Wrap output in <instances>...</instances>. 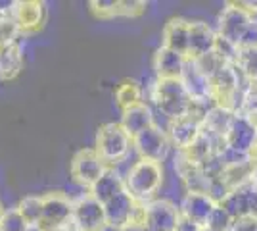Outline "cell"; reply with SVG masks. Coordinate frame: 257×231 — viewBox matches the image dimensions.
<instances>
[{
	"label": "cell",
	"instance_id": "obj_1",
	"mask_svg": "<svg viewBox=\"0 0 257 231\" xmlns=\"http://www.w3.org/2000/svg\"><path fill=\"white\" fill-rule=\"evenodd\" d=\"M125 177V191L140 204H146L160 193L165 181V170L160 162L150 160H137L135 164L123 174Z\"/></svg>",
	"mask_w": 257,
	"mask_h": 231
},
{
	"label": "cell",
	"instance_id": "obj_2",
	"mask_svg": "<svg viewBox=\"0 0 257 231\" xmlns=\"http://www.w3.org/2000/svg\"><path fill=\"white\" fill-rule=\"evenodd\" d=\"M150 102L167 120V123L188 116L192 106V99L186 93L181 79H156L152 85Z\"/></svg>",
	"mask_w": 257,
	"mask_h": 231
},
{
	"label": "cell",
	"instance_id": "obj_3",
	"mask_svg": "<svg viewBox=\"0 0 257 231\" xmlns=\"http://www.w3.org/2000/svg\"><path fill=\"white\" fill-rule=\"evenodd\" d=\"M94 150L100 154V158L106 162L107 168H115L133 150V137L121 127L119 121H109L100 125Z\"/></svg>",
	"mask_w": 257,
	"mask_h": 231
},
{
	"label": "cell",
	"instance_id": "obj_4",
	"mask_svg": "<svg viewBox=\"0 0 257 231\" xmlns=\"http://www.w3.org/2000/svg\"><path fill=\"white\" fill-rule=\"evenodd\" d=\"M249 23H251V16L238 2H226L225 8L221 10L219 18H217L215 31H217V37L221 41L238 48Z\"/></svg>",
	"mask_w": 257,
	"mask_h": 231
},
{
	"label": "cell",
	"instance_id": "obj_5",
	"mask_svg": "<svg viewBox=\"0 0 257 231\" xmlns=\"http://www.w3.org/2000/svg\"><path fill=\"white\" fill-rule=\"evenodd\" d=\"M133 150L137 152L139 160H150V162L163 164L173 150V146L165 127H160L156 123L133 139Z\"/></svg>",
	"mask_w": 257,
	"mask_h": 231
},
{
	"label": "cell",
	"instance_id": "obj_6",
	"mask_svg": "<svg viewBox=\"0 0 257 231\" xmlns=\"http://www.w3.org/2000/svg\"><path fill=\"white\" fill-rule=\"evenodd\" d=\"M107 229L117 231L128 223H144V204L137 202L127 191L104 204Z\"/></svg>",
	"mask_w": 257,
	"mask_h": 231
},
{
	"label": "cell",
	"instance_id": "obj_7",
	"mask_svg": "<svg viewBox=\"0 0 257 231\" xmlns=\"http://www.w3.org/2000/svg\"><path fill=\"white\" fill-rule=\"evenodd\" d=\"M107 164L100 158V154L94 148H81L73 154L69 172L71 177L75 179L79 185L90 189L96 183L100 177L106 174Z\"/></svg>",
	"mask_w": 257,
	"mask_h": 231
},
{
	"label": "cell",
	"instance_id": "obj_8",
	"mask_svg": "<svg viewBox=\"0 0 257 231\" xmlns=\"http://www.w3.org/2000/svg\"><path fill=\"white\" fill-rule=\"evenodd\" d=\"M73 225L77 231H106V210L90 193L73 200Z\"/></svg>",
	"mask_w": 257,
	"mask_h": 231
},
{
	"label": "cell",
	"instance_id": "obj_9",
	"mask_svg": "<svg viewBox=\"0 0 257 231\" xmlns=\"http://www.w3.org/2000/svg\"><path fill=\"white\" fill-rule=\"evenodd\" d=\"M181 220L179 204L158 197L144 204V225L148 231H175Z\"/></svg>",
	"mask_w": 257,
	"mask_h": 231
},
{
	"label": "cell",
	"instance_id": "obj_10",
	"mask_svg": "<svg viewBox=\"0 0 257 231\" xmlns=\"http://www.w3.org/2000/svg\"><path fill=\"white\" fill-rule=\"evenodd\" d=\"M73 223V200L64 193L43 195V227L48 229H65Z\"/></svg>",
	"mask_w": 257,
	"mask_h": 231
},
{
	"label": "cell",
	"instance_id": "obj_11",
	"mask_svg": "<svg viewBox=\"0 0 257 231\" xmlns=\"http://www.w3.org/2000/svg\"><path fill=\"white\" fill-rule=\"evenodd\" d=\"M46 10L39 0H16L12 12V22L20 29V33H35L44 25Z\"/></svg>",
	"mask_w": 257,
	"mask_h": 231
},
{
	"label": "cell",
	"instance_id": "obj_12",
	"mask_svg": "<svg viewBox=\"0 0 257 231\" xmlns=\"http://www.w3.org/2000/svg\"><path fill=\"white\" fill-rule=\"evenodd\" d=\"M165 131L171 141L173 150H188L196 143V139L202 135V121L192 116H184V118L169 121Z\"/></svg>",
	"mask_w": 257,
	"mask_h": 231
},
{
	"label": "cell",
	"instance_id": "obj_13",
	"mask_svg": "<svg viewBox=\"0 0 257 231\" xmlns=\"http://www.w3.org/2000/svg\"><path fill=\"white\" fill-rule=\"evenodd\" d=\"M219 37L213 25H209L204 20L190 22V44H188V58L198 60L204 56L211 54L217 50Z\"/></svg>",
	"mask_w": 257,
	"mask_h": 231
},
{
	"label": "cell",
	"instance_id": "obj_14",
	"mask_svg": "<svg viewBox=\"0 0 257 231\" xmlns=\"http://www.w3.org/2000/svg\"><path fill=\"white\" fill-rule=\"evenodd\" d=\"M181 81L184 89H186V93L190 95L192 102H209V104H213V100H211V79L198 67V64L194 62L192 58L186 60Z\"/></svg>",
	"mask_w": 257,
	"mask_h": 231
},
{
	"label": "cell",
	"instance_id": "obj_15",
	"mask_svg": "<svg viewBox=\"0 0 257 231\" xmlns=\"http://www.w3.org/2000/svg\"><path fill=\"white\" fill-rule=\"evenodd\" d=\"M257 139V127L251 120L236 114L228 133L225 135V148L238 154H247Z\"/></svg>",
	"mask_w": 257,
	"mask_h": 231
},
{
	"label": "cell",
	"instance_id": "obj_16",
	"mask_svg": "<svg viewBox=\"0 0 257 231\" xmlns=\"http://www.w3.org/2000/svg\"><path fill=\"white\" fill-rule=\"evenodd\" d=\"M215 206H217V202L204 193H182L181 202H179L181 216L200 223L202 227H205L207 218L211 216Z\"/></svg>",
	"mask_w": 257,
	"mask_h": 231
},
{
	"label": "cell",
	"instance_id": "obj_17",
	"mask_svg": "<svg viewBox=\"0 0 257 231\" xmlns=\"http://www.w3.org/2000/svg\"><path fill=\"white\" fill-rule=\"evenodd\" d=\"M188 44H190V20L171 18L163 25L161 31V46L175 50L188 58Z\"/></svg>",
	"mask_w": 257,
	"mask_h": 231
},
{
	"label": "cell",
	"instance_id": "obj_18",
	"mask_svg": "<svg viewBox=\"0 0 257 231\" xmlns=\"http://www.w3.org/2000/svg\"><path fill=\"white\" fill-rule=\"evenodd\" d=\"M186 60H188L186 56L169 50L165 46H160L152 58V67H154L156 79H181Z\"/></svg>",
	"mask_w": 257,
	"mask_h": 231
},
{
	"label": "cell",
	"instance_id": "obj_19",
	"mask_svg": "<svg viewBox=\"0 0 257 231\" xmlns=\"http://www.w3.org/2000/svg\"><path fill=\"white\" fill-rule=\"evenodd\" d=\"M121 127L135 139L139 133H142L144 129H148L152 125H156V116H154V110H152V104H137L133 108H127V110L121 112Z\"/></svg>",
	"mask_w": 257,
	"mask_h": 231
},
{
	"label": "cell",
	"instance_id": "obj_20",
	"mask_svg": "<svg viewBox=\"0 0 257 231\" xmlns=\"http://www.w3.org/2000/svg\"><path fill=\"white\" fill-rule=\"evenodd\" d=\"M234 118H236V112L213 104V106L207 110V114H205L204 121H202V131L207 133V135H211L213 139L225 141V135L228 133V129H230Z\"/></svg>",
	"mask_w": 257,
	"mask_h": 231
},
{
	"label": "cell",
	"instance_id": "obj_21",
	"mask_svg": "<svg viewBox=\"0 0 257 231\" xmlns=\"http://www.w3.org/2000/svg\"><path fill=\"white\" fill-rule=\"evenodd\" d=\"M123 191H125V177H123V174H119L115 168H107L106 174L88 189V193L102 204L109 202L111 198H115Z\"/></svg>",
	"mask_w": 257,
	"mask_h": 231
},
{
	"label": "cell",
	"instance_id": "obj_22",
	"mask_svg": "<svg viewBox=\"0 0 257 231\" xmlns=\"http://www.w3.org/2000/svg\"><path fill=\"white\" fill-rule=\"evenodd\" d=\"M23 52L20 43H10L0 48V81H12L22 73Z\"/></svg>",
	"mask_w": 257,
	"mask_h": 231
},
{
	"label": "cell",
	"instance_id": "obj_23",
	"mask_svg": "<svg viewBox=\"0 0 257 231\" xmlns=\"http://www.w3.org/2000/svg\"><path fill=\"white\" fill-rule=\"evenodd\" d=\"M115 102L121 108V112L127 110V108H133L137 104H142V87H140L139 81L135 79H125L121 81L115 89Z\"/></svg>",
	"mask_w": 257,
	"mask_h": 231
},
{
	"label": "cell",
	"instance_id": "obj_24",
	"mask_svg": "<svg viewBox=\"0 0 257 231\" xmlns=\"http://www.w3.org/2000/svg\"><path fill=\"white\" fill-rule=\"evenodd\" d=\"M238 116H244L247 120L257 123V83L247 81L242 89V99H240V108L236 112Z\"/></svg>",
	"mask_w": 257,
	"mask_h": 231
},
{
	"label": "cell",
	"instance_id": "obj_25",
	"mask_svg": "<svg viewBox=\"0 0 257 231\" xmlns=\"http://www.w3.org/2000/svg\"><path fill=\"white\" fill-rule=\"evenodd\" d=\"M240 71H242V75L246 77V79H255L257 75V46L255 48H244V46H240L238 50H236V56H234V62H232Z\"/></svg>",
	"mask_w": 257,
	"mask_h": 231
},
{
	"label": "cell",
	"instance_id": "obj_26",
	"mask_svg": "<svg viewBox=\"0 0 257 231\" xmlns=\"http://www.w3.org/2000/svg\"><path fill=\"white\" fill-rule=\"evenodd\" d=\"M18 210L29 225H41L43 223V197H25L18 204Z\"/></svg>",
	"mask_w": 257,
	"mask_h": 231
},
{
	"label": "cell",
	"instance_id": "obj_27",
	"mask_svg": "<svg viewBox=\"0 0 257 231\" xmlns=\"http://www.w3.org/2000/svg\"><path fill=\"white\" fill-rule=\"evenodd\" d=\"M232 223H234V218L230 216V212L223 204H217L213 212H211V216L207 218L205 227L211 231H230L232 229Z\"/></svg>",
	"mask_w": 257,
	"mask_h": 231
},
{
	"label": "cell",
	"instance_id": "obj_28",
	"mask_svg": "<svg viewBox=\"0 0 257 231\" xmlns=\"http://www.w3.org/2000/svg\"><path fill=\"white\" fill-rule=\"evenodd\" d=\"M27 229H29V223L20 214V210L10 208L4 212V216L0 220V231H27Z\"/></svg>",
	"mask_w": 257,
	"mask_h": 231
},
{
	"label": "cell",
	"instance_id": "obj_29",
	"mask_svg": "<svg viewBox=\"0 0 257 231\" xmlns=\"http://www.w3.org/2000/svg\"><path fill=\"white\" fill-rule=\"evenodd\" d=\"M117 2L119 0H92L88 6L96 18L111 20V18H117Z\"/></svg>",
	"mask_w": 257,
	"mask_h": 231
},
{
	"label": "cell",
	"instance_id": "obj_30",
	"mask_svg": "<svg viewBox=\"0 0 257 231\" xmlns=\"http://www.w3.org/2000/svg\"><path fill=\"white\" fill-rule=\"evenodd\" d=\"M148 8L146 2L140 0H119L117 2V18H139Z\"/></svg>",
	"mask_w": 257,
	"mask_h": 231
},
{
	"label": "cell",
	"instance_id": "obj_31",
	"mask_svg": "<svg viewBox=\"0 0 257 231\" xmlns=\"http://www.w3.org/2000/svg\"><path fill=\"white\" fill-rule=\"evenodd\" d=\"M18 35H20V29L10 18H0V48L10 43H16Z\"/></svg>",
	"mask_w": 257,
	"mask_h": 231
},
{
	"label": "cell",
	"instance_id": "obj_32",
	"mask_svg": "<svg viewBox=\"0 0 257 231\" xmlns=\"http://www.w3.org/2000/svg\"><path fill=\"white\" fill-rule=\"evenodd\" d=\"M230 231H257V216H244L232 223Z\"/></svg>",
	"mask_w": 257,
	"mask_h": 231
},
{
	"label": "cell",
	"instance_id": "obj_33",
	"mask_svg": "<svg viewBox=\"0 0 257 231\" xmlns=\"http://www.w3.org/2000/svg\"><path fill=\"white\" fill-rule=\"evenodd\" d=\"M240 46H244V48H255L257 46V22L251 20L247 31L244 33L242 41H240ZM240 46H238V48H240Z\"/></svg>",
	"mask_w": 257,
	"mask_h": 231
},
{
	"label": "cell",
	"instance_id": "obj_34",
	"mask_svg": "<svg viewBox=\"0 0 257 231\" xmlns=\"http://www.w3.org/2000/svg\"><path fill=\"white\" fill-rule=\"evenodd\" d=\"M202 229H204V227H202L200 223H196V221L181 216V220H179V223H177V229L175 231H202Z\"/></svg>",
	"mask_w": 257,
	"mask_h": 231
},
{
	"label": "cell",
	"instance_id": "obj_35",
	"mask_svg": "<svg viewBox=\"0 0 257 231\" xmlns=\"http://www.w3.org/2000/svg\"><path fill=\"white\" fill-rule=\"evenodd\" d=\"M117 231H148V229H146L144 223H128V225H125V227H121Z\"/></svg>",
	"mask_w": 257,
	"mask_h": 231
},
{
	"label": "cell",
	"instance_id": "obj_36",
	"mask_svg": "<svg viewBox=\"0 0 257 231\" xmlns=\"http://www.w3.org/2000/svg\"><path fill=\"white\" fill-rule=\"evenodd\" d=\"M247 156H249V162H251V164L257 168V139H255V143L251 144V148H249Z\"/></svg>",
	"mask_w": 257,
	"mask_h": 231
},
{
	"label": "cell",
	"instance_id": "obj_37",
	"mask_svg": "<svg viewBox=\"0 0 257 231\" xmlns=\"http://www.w3.org/2000/svg\"><path fill=\"white\" fill-rule=\"evenodd\" d=\"M27 231H44L43 225H29V229Z\"/></svg>",
	"mask_w": 257,
	"mask_h": 231
},
{
	"label": "cell",
	"instance_id": "obj_38",
	"mask_svg": "<svg viewBox=\"0 0 257 231\" xmlns=\"http://www.w3.org/2000/svg\"><path fill=\"white\" fill-rule=\"evenodd\" d=\"M4 212H6V210H4V206L0 204V220H2V216H4Z\"/></svg>",
	"mask_w": 257,
	"mask_h": 231
},
{
	"label": "cell",
	"instance_id": "obj_39",
	"mask_svg": "<svg viewBox=\"0 0 257 231\" xmlns=\"http://www.w3.org/2000/svg\"><path fill=\"white\" fill-rule=\"evenodd\" d=\"M202 231H211V229H207V227H204V229H202Z\"/></svg>",
	"mask_w": 257,
	"mask_h": 231
},
{
	"label": "cell",
	"instance_id": "obj_40",
	"mask_svg": "<svg viewBox=\"0 0 257 231\" xmlns=\"http://www.w3.org/2000/svg\"><path fill=\"white\" fill-rule=\"evenodd\" d=\"M251 81H255V83H257V75H255V79H251Z\"/></svg>",
	"mask_w": 257,
	"mask_h": 231
},
{
	"label": "cell",
	"instance_id": "obj_41",
	"mask_svg": "<svg viewBox=\"0 0 257 231\" xmlns=\"http://www.w3.org/2000/svg\"><path fill=\"white\" fill-rule=\"evenodd\" d=\"M255 127H257V123H255Z\"/></svg>",
	"mask_w": 257,
	"mask_h": 231
}]
</instances>
